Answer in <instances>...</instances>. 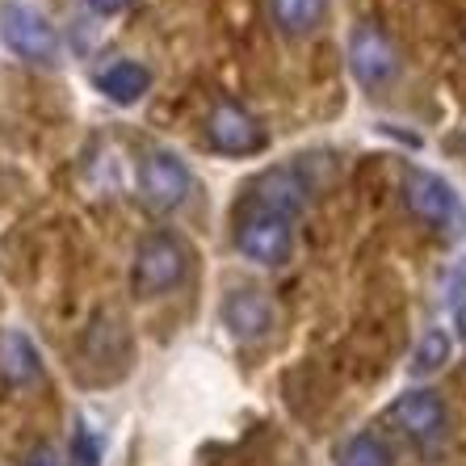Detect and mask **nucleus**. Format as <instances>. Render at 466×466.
Listing matches in <instances>:
<instances>
[{
    "instance_id": "1",
    "label": "nucleus",
    "mask_w": 466,
    "mask_h": 466,
    "mask_svg": "<svg viewBox=\"0 0 466 466\" xmlns=\"http://www.w3.org/2000/svg\"><path fill=\"white\" fill-rule=\"evenodd\" d=\"M403 202L420 223L437 231L445 239H462L466 231V207L462 198L454 194V185L441 181V177L424 173V168H408L403 173Z\"/></svg>"
},
{
    "instance_id": "2",
    "label": "nucleus",
    "mask_w": 466,
    "mask_h": 466,
    "mask_svg": "<svg viewBox=\"0 0 466 466\" xmlns=\"http://www.w3.org/2000/svg\"><path fill=\"white\" fill-rule=\"evenodd\" d=\"M185 269H189V252H185L181 239L168 236V231H152V236L139 239V248H135L130 286H135L139 299H156V294L181 286Z\"/></svg>"
},
{
    "instance_id": "3",
    "label": "nucleus",
    "mask_w": 466,
    "mask_h": 466,
    "mask_svg": "<svg viewBox=\"0 0 466 466\" xmlns=\"http://www.w3.org/2000/svg\"><path fill=\"white\" fill-rule=\"evenodd\" d=\"M0 38L13 55H22L30 64H59V34L46 22L38 9L22 5V0H9L0 9Z\"/></svg>"
},
{
    "instance_id": "4",
    "label": "nucleus",
    "mask_w": 466,
    "mask_h": 466,
    "mask_svg": "<svg viewBox=\"0 0 466 466\" xmlns=\"http://www.w3.org/2000/svg\"><path fill=\"white\" fill-rule=\"evenodd\" d=\"M236 248L248 260H257V265H282L294 248L290 218L273 215V210L252 202V207L236 218Z\"/></svg>"
},
{
    "instance_id": "5",
    "label": "nucleus",
    "mask_w": 466,
    "mask_h": 466,
    "mask_svg": "<svg viewBox=\"0 0 466 466\" xmlns=\"http://www.w3.org/2000/svg\"><path fill=\"white\" fill-rule=\"evenodd\" d=\"M207 139H210V147L223 156H257V152H265L269 135H265V127H260L244 106L218 101L207 118Z\"/></svg>"
},
{
    "instance_id": "6",
    "label": "nucleus",
    "mask_w": 466,
    "mask_h": 466,
    "mask_svg": "<svg viewBox=\"0 0 466 466\" xmlns=\"http://www.w3.org/2000/svg\"><path fill=\"white\" fill-rule=\"evenodd\" d=\"M387 416L400 424V433H408V441H416L420 450L441 445L445 424H450V412H445V403L437 400L433 390H408V395H400V400L390 403Z\"/></svg>"
},
{
    "instance_id": "7",
    "label": "nucleus",
    "mask_w": 466,
    "mask_h": 466,
    "mask_svg": "<svg viewBox=\"0 0 466 466\" xmlns=\"http://www.w3.org/2000/svg\"><path fill=\"white\" fill-rule=\"evenodd\" d=\"M349 67H353V76H358L366 88H379L400 72V55H395L390 38L379 30V25L361 22V25H353V34H349Z\"/></svg>"
},
{
    "instance_id": "8",
    "label": "nucleus",
    "mask_w": 466,
    "mask_h": 466,
    "mask_svg": "<svg viewBox=\"0 0 466 466\" xmlns=\"http://www.w3.org/2000/svg\"><path fill=\"white\" fill-rule=\"evenodd\" d=\"M139 194L152 210H177L189 198V168L173 152H152L139 168Z\"/></svg>"
},
{
    "instance_id": "9",
    "label": "nucleus",
    "mask_w": 466,
    "mask_h": 466,
    "mask_svg": "<svg viewBox=\"0 0 466 466\" xmlns=\"http://www.w3.org/2000/svg\"><path fill=\"white\" fill-rule=\"evenodd\" d=\"M223 324L236 340H260L273 332V307L260 290H231L223 299Z\"/></svg>"
},
{
    "instance_id": "10",
    "label": "nucleus",
    "mask_w": 466,
    "mask_h": 466,
    "mask_svg": "<svg viewBox=\"0 0 466 466\" xmlns=\"http://www.w3.org/2000/svg\"><path fill=\"white\" fill-rule=\"evenodd\" d=\"M257 207L273 210V215L282 218H294L299 210L307 207V181H303V168H294V164H282V168H273L257 181Z\"/></svg>"
},
{
    "instance_id": "11",
    "label": "nucleus",
    "mask_w": 466,
    "mask_h": 466,
    "mask_svg": "<svg viewBox=\"0 0 466 466\" xmlns=\"http://www.w3.org/2000/svg\"><path fill=\"white\" fill-rule=\"evenodd\" d=\"M38 349L30 345V337H22L17 328H5L0 332V379L9 382V387H25V382L38 379Z\"/></svg>"
},
{
    "instance_id": "12",
    "label": "nucleus",
    "mask_w": 466,
    "mask_h": 466,
    "mask_svg": "<svg viewBox=\"0 0 466 466\" xmlns=\"http://www.w3.org/2000/svg\"><path fill=\"white\" fill-rule=\"evenodd\" d=\"M97 88L109 101H118V106H135L152 88V72L143 64H135V59H114L109 67L97 72Z\"/></svg>"
},
{
    "instance_id": "13",
    "label": "nucleus",
    "mask_w": 466,
    "mask_h": 466,
    "mask_svg": "<svg viewBox=\"0 0 466 466\" xmlns=\"http://www.w3.org/2000/svg\"><path fill=\"white\" fill-rule=\"evenodd\" d=\"M269 9L282 34H311L324 22L328 0H269Z\"/></svg>"
},
{
    "instance_id": "14",
    "label": "nucleus",
    "mask_w": 466,
    "mask_h": 466,
    "mask_svg": "<svg viewBox=\"0 0 466 466\" xmlns=\"http://www.w3.org/2000/svg\"><path fill=\"white\" fill-rule=\"evenodd\" d=\"M337 466H395V454L379 433H358L340 445Z\"/></svg>"
},
{
    "instance_id": "15",
    "label": "nucleus",
    "mask_w": 466,
    "mask_h": 466,
    "mask_svg": "<svg viewBox=\"0 0 466 466\" xmlns=\"http://www.w3.org/2000/svg\"><path fill=\"white\" fill-rule=\"evenodd\" d=\"M445 358H450V337H445L441 328H433V332L420 340V349H416L412 374H433V370L445 366Z\"/></svg>"
},
{
    "instance_id": "16",
    "label": "nucleus",
    "mask_w": 466,
    "mask_h": 466,
    "mask_svg": "<svg viewBox=\"0 0 466 466\" xmlns=\"http://www.w3.org/2000/svg\"><path fill=\"white\" fill-rule=\"evenodd\" d=\"M22 466H67L64 450H55V445H38V450H30V458H25Z\"/></svg>"
},
{
    "instance_id": "17",
    "label": "nucleus",
    "mask_w": 466,
    "mask_h": 466,
    "mask_svg": "<svg viewBox=\"0 0 466 466\" xmlns=\"http://www.w3.org/2000/svg\"><path fill=\"white\" fill-rule=\"evenodd\" d=\"M72 458H76L80 466H97V445L88 441V433L76 437V454H72Z\"/></svg>"
},
{
    "instance_id": "18",
    "label": "nucleus",
    "mask_w": 466,
    "mask_h": 466,
    "mask_svg": "<svg viewBox=\"0 0 466 466\" xmlns=\"http://www.w3.org/2000/svg\"><path fill=\"white\" fill-rule=\"evenodd\" d=\"M93 13H101V17H109V13H122L127 9V0H85Z\"/></svg>"
},
{
    "instance_id": "19",
    "label": "nucleus",
    "mask_w": 466,
    "mask_h": 466,
    "mask_svg": "<svg viewBox=\"0 0 466 466\" xmlns=\"http://www.w3.org/2000/svg\"><path fill=\"white\" fill-rule=\"evenodd\" d=\"M458 324H462V332H466V303H462V311H458Z\"/></svg>"
}]
</instances>
